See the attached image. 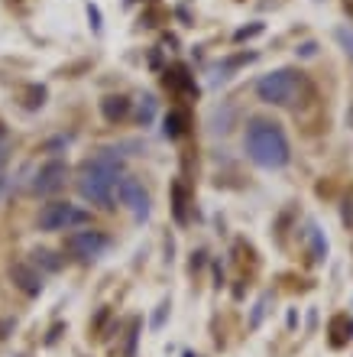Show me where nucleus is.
<instances>
[{
    "label": "nucleus",
    "instance_id": "f8f14e48",
    "mask_svg": "<svg viewBox=\"0 0 353 357\" xmlns=\"http://www.w3.org/2000/svg\"><path fill=\"white\" fill-rule=\"evenodd\" d=\"M185 134V114L182 111H172L169 117H166V136H182Z\"/></svg>",
    "mask_w": 353,
    "mask_h": 357
},
{
    "label": "nucleus",
    "instance_id": "39448f33",
    "mask_svg": "<svg viewBox=\"0 0 353 357\" xmlns=\"http://www.w3.org/2000/svg\"><path fill=\"white\" fill-rule=\"evenodd\" d=\"M117 195H120V201L130 208V214H133L136 221H146V218H149V192L143 188L140 179H133V175H123L120 182H117Z\"/></svg>",
    "mask_w": 353,
    "mask_h": 357
},
{
    "label": "nucleus",
    "instance_id": "9b49d317",
    "mask_svg": "<svg viewBox=\"0 0 353 357\" xmlns=\"http://www.w3.org/2000/svg\"><path fill=\"white\" fill-rule=\"evenodd\" d=\"M172 195H175V205H172V208H175V218L185 224V221H188V214H185V205H188V198H185V185L175 182V185H172Z\"/></svg>",
    "mask_w": 353,
    "mask_h": 357
},
{
    "label": "nucleus",
    "instance_id": "0eeeda50",
    "mask_svg": "<svg viewBox=\"0 0 353 357\" xmlns=\"http://www.w3.org/2000/svg\"><path fill=\"white\" fill-rule=\"evenodd\" d=\"M68 179V166L62 160H49L42 169L36 173V182H33V195H52V192H59L62 185Z\"/></svg>",
    "mask_w": 353,
    "mask_h": 357
},
{
    "label": "nucleus",
    "instance_id": "9d476101",
    "mask_svg": "<svg viewBox=\"0 0 353 357\" xmlns=\"http://www.w3.org/2000/svg\"><path fill=\"white\" fill-rule=\"evenodd\" d=\"M308 237H311V260H324V254H328V241L321 237V231H317L315 224L308 227Z\"/></svg>",
    "mask_w": 353,
    "mask_h": 357
},
{
    "label": "nucleus",
    "instance_id": "4468645a",
    "mask_svg": "<svg viewBox=\"0 0 353 357\" xmlns=\"http://www.w3.org/2000/svg\"><path fill=\"white\" fill-rule=\"evenodd\" d=\"M26 108H39V104H42V101H46V88L42 85H33L29 88V91H26Z\"/></svg>",
    "mask_w": 353,
    "mask_h": 357
},
{
    "label": "nucleus",
    "instance_id": "20e7f679",
    "mask_svg": "<svg viewBox=\"0 0 353 357\" xmlns=\"http://www.w3.org/2000/svg\"><path fill=\"white\" fill-rule=\"evenodd\" d=\"M88 221H91V214L68 205V201H49L39 211V227L42 231H72V227L88 224Z\"/></svg>",
    "mask_w": 353,
    "mask_h": 357
},
{
    "label": "nucleus",
    "instance_id": "1a4fd4ad",
    "mask_svg": "<svg viewBox=\"0 0 353 357\" xmlns=\"http://www.w3.org/2000/svg\"><path fill=\"white\" fill-rule=\"evenodd\" d=\"M101 114H104V121L117 123V121H123V117L130 114V101L123 98V95H110V98L101 101Z\"/></svg>",
    "mask_w": 353,
    "mask_h": 357
},
{
    "label": "nucleus",
    "instance_id": "423d86ee",
    "mask_svg": "<svg viewBox=\"0 0 353 357\" xmlns=\"http://www.w3.org/2000/svg\"><path fill=\"white\" fill-rule=\"evenodd\" d=\"M65 247H68L78 260H94L107 250V237L101 234V231H75V234L65 241Z\"/></svg>",
    "mask_w": 353,
    "mask_h": 357
},
{
    "label": "nucleus",
    "instance_id": "6ab92c4d",
    "mask_svg": "<svg viewBox=\"0 0 353 357\" xmlns=\"http://www.w3.org/2000/svg\"><path fill=\"white\" fill-rule=\"evenodd\" d=\"M343 7H347V13L353 16V0H343Z\"/></svg>",
    "mask_w": 353,
    "mask_h": 357
},
{
    "label": "nucleus",
    "instance_id": "f257e3e1",
    "mask_svg": "<svg viewBox=\"0 0 353 357\" xmlns=\"http://www.w3.org/2000/svg\"><path fill=\"white\" fill-rule=\"evenodd\" d=\"M120 169H123V160L114 149H101L98 156H91L81 166V175H78L81 198L94 201L101 208H114V188L120 182Z\"/></svg>",
    "mask_w": 353,
    "mask_h": 357
},
{
    "label": "nucleus",
    "instance_id": "f03ea898",
    "mask_svg": "<svg viewBox=\"0 0 353 357\" xmlns=\"http://www.w3.org/2000/svg\"><path fill=\"white\" fill-rule=\"evenodd\" d=\"M244 143H246V156L256 166H263V169H282L285 162L292 160V149H289V140L282 134V127L272 121H263V117L250 121Z\"/></svg>",
    "mask_w": 353,
    "mask_h": 357
},
{
    "label": "nucleus",
    "instance_id": "7ed1b4c3",
    "mask_svg": "<svg viewBox=\"0 0 353 357\" xmlns=\"http://www.w3.org/2000/svg\"><path fill=\"white\" fill-rule=\"evenodd\" d=\"M302 85H304V78L298 72H292V69H279V72H269L256 82V95H259V101H266V104L289 108V104H295Z\"/></svg>",
    "mask_w": 353,
    "mask_h": 357
},
{
    "label": "nucleus",
    "instance_id": "412c9836",
    "mask_svg": "<svg viewBox=\"0 0 353 357\" xmlns=\"http://www.w3.org/2000/svg\"><path fill=\"white\" fill-rule=\"evenodd\" d=\"M0 192H3V179H0Z\"/></svg>",
    "mask_w": 353,
    "mask_h": 357
},
{
    "label": "nucleus",
    "instance_id": "aec40b11",
    "mask_svg": "<svg viewBox=\"0 0 353 357\" xmlns=\"http://www.w3.org/2000/svg\"><path fill=\"white\" fill-rule=\"evenodd\" d=\"M347 121H350V127H353V111H350V117H347Z\"/></svg>",
    "mask_w": 353,
    "mask_h": 357
},
{
    "label": "nucleus",
    "instance_id": "f3484780",
    "mask_svg": "<svg viewBox=\"0 0 353 357\" xmlns=\"http://www.w3.org/2000/svg\"><path fill=\"white\" fill-rule=\"evenodd\" d=\"M10 160V136H7V130L0 127V166Z\"/></svg>",
    "mask_w": 353,
    "mask_h": 357
},
{
    "label": "nucleus",
    "instance_id": "a211bd4d",
    "mask_svg": "<svg viewBox=\"0 0 353 357\" xmlns=\"http://www.w3.org/2000/svg\"><path fill=\"white\" fill-rule=\"evenodd\" d=\"M337 39H341V46L347 52H353V33H347V29H337Z\"/></svg>",
    "mask_w": 353,
    "mask_h": 357
},
{
    "label": "nucleus",
    "instance_id": "dca6fc26",
    "mask_svg": "<svg viewBox=\"0 0 353 357\" xmlns=\"http://www.w3.org/2000/svg\"><path fill=\"white\" fill-rule=\"evenodd\" d=\"M153 111H156V101H153V98H143V104H140V123H149V121H153Z\"/></svg>",
    "mask_w": 353,
    "mask_h": 357
},
{
    "label": "nucleus",
    "instance_id": "ddd939ff",
    "mask_svg": "<svg viewBox=\"0 0 353 357\" xmlns=\"http://www.w3.org/2000/svg\"><path fill=\"white\" fill-rule=\"evenodd\" d=\"M33 257H36V263H42L46 270H59L62 267V260H55V254H49V250H36Z\"/></svg>",
    "mask_w": 353,
    "mask_h": 357
},
{
    "label": "nucleus",
    "instance_id": "4be33fe9",
    "mask_svg": "<svg viewBox=\"0 0 353 357\" xmlns=\"http://www.w3.org/2000/svg\"><path fill=\"white\" fill-rule=\"evenodd\" d=\"M188 357H195V354H188Z\"/></svg>",
    "mask_w": 353,
    "mask_h": 357
},
{
    "label": "nucleus",
    "instance_id": "6e6552de",
    "mask_svg": "<svg viewBox=\"0 0 353 357\" xmlns=\"http://www.w3.org/2000/svg\"><path fill=\"white\" fill-rule=\"evenodd\" d=\"M10 280L23 289L26 296H39V289H42L39 273L33 270V267H26V263H13V267H10Z\"/></svg>",
    "mask_w": 353,
    "mask_h": 357
},
{
    "label": "nucleus",
    "instance_id": "2eb2a0df",
    "mask_svg": "<svg viewBox=\"0 0 353 357\" xmlns=\"http://www.w3.org/2000/svg\"><path fill=\"white\" fill-rule=\"evenodd\" d=\"M259 33H263V23H253V26H244V29H237V33H233V39H237V42H244V39L259 36Z\"/></svg>",
    "mask_w": 353,
    "mask_h": 357
}]
</instances>
